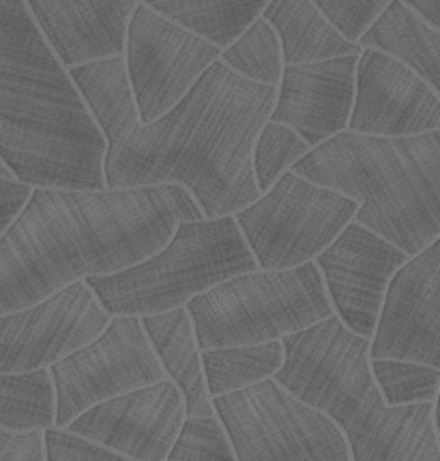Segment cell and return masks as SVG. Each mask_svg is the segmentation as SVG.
<instances>
[{
  "label": "cell",
  "mask_w": 440,
  "mask_h": 461,
  "mask_svg": "<svg viewBox=\"0 0 440 461\" xmlns=\"http://www.w3.org/2000/svg\"><path fill=\"white\" fill-rule=\"evenodd\" d=\"M434 420H436V429H438V438H440V389H438L436 402H434Z\"/></svg>",
  "instance_id": "obj_35"
},
{
  "label": "cell",
  "mask_w": 440,
  "mask_h": 461,
  "mask_svg": "<svg viewBox=\"0 0 440 461\" xmlns=\"http://www.w3.org/2000/svg\"><path fill=\"white\" fill-rule=\"evenodd\" d=\"M180 185L129 189L32 187L0 234V316L41 303L93 275L146 260L180 221L202 219Z\"/></svg>",
  "instance_id": "obj_1"
},
{
  "label": "cell",
  "mask_w": 440,
  "mask_h": 461,
  "mask_svg": "<svg viewBox=\"0 0 440 461\" xmlns=\"http://www.w3.org/2000/svg\"><path fill=\"white\" fill-rule=\"evenodd\" d=\"M87 281H76L35 305L0 316V371L48 369L90 344L110 322Z\"/></svg>",
  "instance_id": "obj_12"
},
{
  "label": "cell",
  "mask_w": 440,
  "mask_h": 461,
  "mask_svg": "<svg viewBox=\"0 0 440 461\" xmlns=\"http://www.w3.org/2000/svg\"><path fill=\"white\" fill-rule=\"evenodd\" d=\"M359 54L284 65L269 121L290 127L312 149L346 131L354 104Z\"/></svg>",
  "instance_id": "obj_17"
},
{
  "label": "cell",
  "mask_w": 440,
  "mask_h": 461,
  "mask_svg": "<svg viewBox=\"0 0 440 461\" xmlns=\"http://www.w3.org/2000/svg\"><path fill=\"white\" fill-rule=\"evenodd\" d=\"M408 258L387 239L351 221L314 262L335 316L353 333L371 339L389 281Z\"/></svg>",
  "instance_id": "obj_14"
},
{
  "label": "cell",
  "mask_w": 440,
  "mask_h": 461,
  "mask_svg": "<svg viewBox=\"0 0 440 461\" xmlns=\"http://www.w3.org/2000/svg\"><path fill=\"white\" fill-rule=\"evenodd\" d=\"M0 461H45L43 431H9L0 427Z\"/></svg>",
  "instance_id": "obj_32"
},
{
  "label": "cell",
  "mask_w": 440,
  "mask_h": 461,
  "mask_svg": "<svg viewBox=\"0 0 440 461\" xmlns=\"http://www.w3.org/2000/svg\"><path fill=\"white\" fill-rule=\"evenodd\" d=\"M211 403L236 461H351L340 427L275 378Z\"/></svg>",
  "instance_id": "obj_8"
},
{
  "label": "cell",
  "mask_w": 440,
  "mask_h": 461,
  "mask_svg": "<svg viewBox=\"0 0 440 461\" xmlns=\"http://www.w3.org/2000/svg\"><path fill=\"white\" fill-rule=\"evenodd\" d=\"M185 419V397L163 378L78 414L65 429L104 444L133 461H166Z\"/></svg>",
  "instance_id": "obj_15"
},
{
  "label": "cell",
  "mask_w": 440,
  "mask_h": 461,
  "mask_svg": "<svg viewBox=\"0 0 440 461\" xmlns=\"http://www.w3.org/2000/svg\"><path fill=\"white\" fill-rule=\"evenodd\" d=\"M31 185L15 181V178L0 176V234L9 228V223L14 221L22 206L26 204V200L31 198Z\"/></svg>",
  "instance_id": "obj_33"
},
{
  "label": "cell",
  "mask_w": 440,
  "mask_h": 461,
  "mask_svg": "<svg viewBox=\"0 0 440 461\" xmlns=\"http://www.w3.org/2000/svg\"><path fill=\"white\" fill-rule=\"evenodd\" d=\"M144 0H26L32 20L67 69L125 52L127 26Z\"/></svg>",
  "instance_id": "obj_18"
},
{
  "label": "cell",
  "mask_w": 440,
  "mask_h": 461,
  "mask_svg": "<svg viewBox=\"0 0 440 461\" xmlns=\"http://www.w3.org/2000/svg\"><path fill=\"white\" fill-rule=\"evenodd\" d=\"M273 375L342 429L351 461H440L434 403L387 406L370 367L371 339L337 316L281 339Z\"/></svg>",
  "instance_id": "obj_4"
},
{
  "label": "cell",
  "mask_w": 440,
  "mask_h": 461,
  "mask_svg": "<svg viewBox=\"0 0 440 461\" xmlns=\"http://www.w3.org/2000/svg\"><path fill=\"white\" fill-rule=\"evenodd\" d=\"M290 170L359 202L354 221L406 256L440 236V129L404 138L346 129L314 146Z\"/></svg>",
  "instance_id": "obj_5"
},
{
  "label": "cell",
  "mask_w": 440,
  "mask_h": 461,
  "mask_svg": "<svg viewBox=\"0 0 440 461\" xmlns=\"http://www.w3.org/2000/svg\"><path fill=\"white\" fill-rule=\"evenodd\" d=\"M415 14H419L427 24L440 31V0H404Z\"/></svg>",
  "instance_id": "obj_34"
},
{
  "label": "cell",
  "mask_w": 440,
  "mask_h": 461,
  "mask_svg": "<svg viewBox=\"0 0 440 461\" xmlns=\"http://www.w3.org/2000/svg\"><path fill=\"white\" fill-rule=\"evenodd\" d=\"M56 393L54 427H67L95 403L166 378L135 316H115L87 346L48 367Z\"/></svg>",
  "instance_id": "obj_10"
},
{
  "label": "cell",
  "mask_w": 440,
  "mask_h": 461,
  "mask_svg": "<svg viewBox=\"0 0 440 461\" xmlns=\"http://www.w3.org/2000/svg\"><path fill=\"white\" fill-rule=\"evenodd\" d=\"M67 71L105 140V155L116 153L133 129L142 125L123 54L88 60Z\"/></svg>",
  "instance_id": "obj_19"
},
{
  "label": "cell",
  "mask_w": 440,
  "mask_h": 461,
  "mask_svg": "<svg viewBox=\"0 0 440 461\" xmlns=\"http://www.w3.org/2000/svg\"><path fill=\"white\" fill-rule=\"evenodd\" d=\"M370 358H404L440 369V236L389 281Z\"/></svg>",
  "instance_id": "obj_13"
},
{
  "label": "cell",
  "mask_w": 440,
  "mask_h": 461,
  "mask_svg": "<svg viewBox=\"0 0 440 461\" xmlns=\"http://www.w3.org/2000/svg\"><path fill=\"white\" fill-rule=\"evenodd\" d=\"M278 86L245 80L222 60L166 114L133 129L104 157L108 189L180 185L206 219L234 215L261 198L252 150Z\"/></svg>",
  "instance_id": "obj_2"
},
{
  "label": "cell",
  "mask_w": 440,
  "mask_h": 461,
  "mask_svg": "<svg viewBox=\"0 0 440 461\" xmlns=\"http://www.w3.org/2000/svg\"><path fill=\"white\" fill-rule=\"evenodd\" d=\"M256 268L234 215H225L180 221L157 254L84 281L108 316L142 318L185 307L213 285Z\"/></svg>",
  "instance_id": "obj_6"
},
{
  "label": "cell",
  "mask_w": 440,
  "mask_h": 461,
  "mask_svg": "<svg viewBox=\"0 0 440 461\" xmlns=\"http://www.w3.org/2000/svg\"><path fill=\"white\" fill-rule=\"evenodd\" d=\"M361 48L380 50L426 80L440 97V31L427 24L404 0H391L368 32Z\"/></svg>",
  "instance_id": "obj_22"
},
{
  "label": "cell",
  "mask_w": 440,
  "mask_h": 461,
  "mask_svg": "<svg viewBox=\"0 0 440 461\" xmlns=\"http://www.w3.org/2000/svg\"><path fill=\"white\" fill-rule=\"evenodd\" d=\"M45 461H133L104 444L73 434L69 429L50 427L43 431Z\"/></svg>",
  "instance_id": "obj_31"
},
{
  "label": "cell",
  "mask_w": 440,
  "mask_h": 461,
  "mask_svg": "<svg viewBox=\"0 0 440 461\" xmlns=\"http://www.w3.org/2000/svg\"><path fill=\"white\" fill-rule=\"evenodd\" d=\"M219 60L245 80L278 86L284 71L280 39L264 18H258L222 50Z\"/></svg>",
  "instance_id": "obj_26"
},
{
  "label": "cell",
  "mask_w": 440,
  "mask_h": 461,
  "mask_svg": "<svg viewBox=\"0 0 440 461\" xmlns=\"http://www.w3.org/2000/svg\"><path fill=\"white\" fill-rule=\"evenodd\" d=\"M0 176H5V178H14V174L9 172V167L5 166L3 161H0Z\"/></svg>",
  "instance_id": "obj_36"
},
{
  "label": "cell",
  "mask_w": 440,
  "mask_h": 461,
  "mask_svg": "<svg viewBox=\"0 0 440 461\" xmlns=\"http://www.w3.org/2000/svg\"><path fill=\"white\" fill-rule=\"evenodd\" d=\"M219 54L215 43L140 3L129 20L123 52L140 122L149 125L174 108Z\"/></svg>",
  "instance_id": "obj_11"
},
{
  "label": "cell",
  "mask_w": 440,
  "mask_h": 461,
  "mask_svg": "<svg viewBox=\"0 0 440 461\" xmlns=\"http://www.w3.org/2000/svg\"><path fill=\"white\" fill-rule=\"evenodd\" d=\"M284 365V344L269 341L258 346H228L202 352L206 391L211 397L247 389L273 378Z\"/></svg>",
  "instance_id": "obj_24"
},
{
  "label": "cell",
  "mask_w": 440,
  "mask_h": 461,
  "mask_svg": "<svg viewBox=\"0 0 440 461\" xmlns=\"http://www.w3.org/2000/svg\"><path fill=\"white\" fill-rule=\"evenodd\" d=\"M56 420V393L48 369L0 371V427L9 431H45Z\"/></svg>",
  "instance_id": "obj_25"
},
{
  "label": "cell",
  "mask_w": 440,
  "mask_h": 461,
  "mask_svg": "<svg viewBox=\"0 0 440 461\" xmlns=\"http://www.w3.org/2000/svg\"><path fill=\"white\" fill-rule=\"evenodd\" d=\"M140 322L166 371V378L172 380L183 393L185 414L191 419L215 414L206 391L202 350L188 309L177 307L170 312L142 316Z\"/></svg>",
  "instance_id": "obj_20"
},
{
  "label": "cell",
  "mask_w": 440,
  "mask_h": 461,
  "mask_svg": "<svg viewBox=\"0 0 440 461\" xmlns=\"http://www.w3.org/2000/svg\"><path fill=\"white\" fill-rule=\"evenodd\" d=\"M438 129L440 97L430 84L380 50H361L348 131L404 138Z\"/></svg>",
  "instance_id": "obj_16"
},
{
  "label": "cell",
  "mask_w": 440,
  "mask_h": 461,
  "mask_svg": "<svg viewBox=\"0 0 440 461\" xmlns=\"http://www.w3.org/2000/svg\"><path fill=\"white\" fill-rule=\"evenodd\" d=\"M166 461H236V455L215 414L188 416Z\"/></svg>",
  "instance_id": "obj_29"
},
{
  "label": "cell",
  "mask_w": 440,
  "mask_h": 461,
  "mask_svg": "<svg viewBox=\"0 0 440 461\" xmlns=\"http://www.w3.org/2000/svg\"><path fill=\"white\" fill-rule=\"evenodd\" d=\"M371 375L387 406L434 403L440 389V369L404 358H371Z\"/></svg>",
  "instance_id": "obj_27"
},
{
  "label": "cell",
  "mask_w": 440,
  "mask_h": 461,
  "mask_svg": "<svg viewBox=\"0 0 440 461\" xmlns=\"http://www.w3.org/2000/svg\"><path fill=\"white\" fill-rule=\"evenodd\" d=\"M329 24L348 41L359 43L391 0H312Z\"/></svg>",
  "instance_id": "obj_30"
},
{
  "label": "cell",
  "mask_w": 440,
  "mask_h": 461,
  "mask_svg": "<svg viewBox=\"0 0 440 461\" xmlns=\"http://www.w3.org/2000/svg\"><path fill=\"white\" fill-rule=\"evenodd\" d=\"M309 150H312V146L290 127L275 121L264 122L252 150L253 178H256L258 191L261 194L269 191L270 185L278 181L281 174L290 170L301 157H306Z\"/></svg>",
  "instance_id": "obj_28"
},
{
  "label": "cell",
  "mask_w": 440,
  "mask_h": 461,
  "mask_svg": "<svg viewBox=\"0 0 440 461\" xmlns=\"http://www.w3.org/2000/svg\"><path fill=\"white\" fill-rule=\"evenodd\" d=\"M157 14L177 22L219 50L262 15L270 0H144Z\"/></svg>",
  "instance_id": "obj_23"
},
{
  "label": "cell",
  "mask_w": 440,
  "mask_h": 461,
  "mask_svg": "<svg viewBox=\"0 0 440 461\" xmlns=\"http://www.w3.org/2000/svg\"><path fill=\"white\" fill-rule=\"evenodd\" d=\"M357 211L359 202L288 170L256 202L234 212V221L256 267L284 271L314 262Z\"/></svg>",
  "instance_id": "obj_9"
},
{
  "label": "cell",
  "mask_w": 440,
  "mask_h": 461,
  "mask_svg": "<svg viewBox=\"0 0 440 461\" xmlns=\"http://www.w3.org/2000/svg\"><path fill=\"white\" fill-rule=\"evenodd\" d=\"M261 18L278 35L284 65L340 59L363 50L359 43L344 39L312 0H270Z\"/></svg>",
  "instance_id": "obj_21"
},
{
  "label": "cell",
  "mask_w": 440,
  "mask_h": 461,
  "mask_svg": "<svg viewBox=\"0 0 440 461\" xmlns=\"http://www.w3.org/2000/svg\"><path fill=\"white\" fill-rule=\"evenodd\" d=\"M105 140L26 0H0V161L31 187L104 189Z\"/></svg>",
  "instance_id": "obj_3"
},
{
  "label": "cell",
  "mask_w": 440,
  "mask_h": 461,
  "mask_svg": "<svg viewBox=\"0 0 440 461\" xmlns=\"http://www.w3.org/2000/svg\"><path fill=\"white\" fill-rule=\"evenodd\" d=\"M185 309L202 352L281 341L335 316L316 262L234 275L194 296Z\"/></svg>",
  "instance_id": "obj_7"
}]
</instances>
